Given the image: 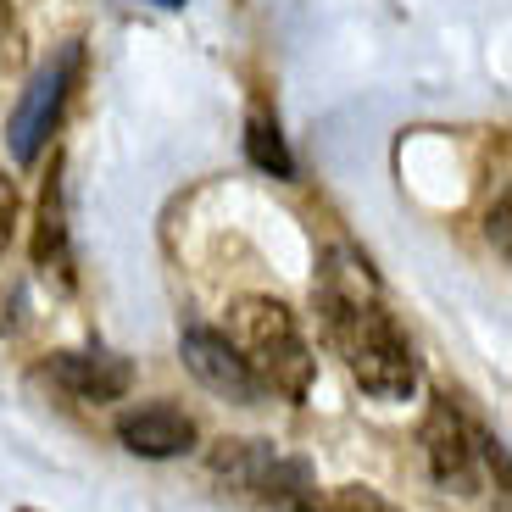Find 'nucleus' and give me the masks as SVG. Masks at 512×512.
Returning a JSON list of instances; mask_svg holds the SVG:
<instances>
[{"mask_svg":"<svg viewBox=\"0 0 512 512\" xmlns=\"http://www.w3.org/2000/svg\"><path fill=\"white\" fill-rule=\"evenodd\" d=\"M318 312H323V334H329L334 357L346 362L351 384L362 396L373 401L418 396L423 384L418 351H412L407 329L396 323V312L384 307L368 256L329 251V262L318 273Z\"/></svg>","mask_w":512,"mask_h":512,"instance_id":"f257e3e1","label":"nucleus"},{"mask_svg":"<svg viewBox=\"0 0 512 512\" xmlns=\"http://www.w3.org/2000/svg\"><path fill=\"white\" fill-rule=\"evenodd\" d=\"M229 346L245 357V368L262 379V390L284 401H307L312 379H318V357H312L307 334L295 323V312L279 295H240L229 307Z\"/></svg>","mask_w":512,"mask_h":512,"instance_id":"f03ea898","label":"nucleus"},{"mask_svg":"<svg viewBox=\"0 0 512 512\" xmlns=\"http://www.w3.org/2000/svg\"><path fill=\"white\" fill-rule=\"evenodd\" d=\"M212 479L223 490H240V496H256V501H301L312 490V474L301 457H284L273 440H218L212 457H206Z\"/></svg>","mask_w":512,"mask_h":512,"instance_id":"7ed1b4c3","label":"nucleus"},{"mask_svg":"<svg viewBox=\"0 0 512 512\" xmlns=\"http://www.w3.org/2000/svg\"><path fill=\"white\" fill-rule=\"evenodd\" d=\"M73 78H78V45H62L51 62L28 78V90L17 95L12 117H6V145H12V162H23V167L39 162V151L51 145L56 123H62V112H67Z\"/></svg>","mask_w":512,"mask_h":512,"instance_id":"20e7f679","label":"nucleus"},{"mask_svg":"<svg viewBox=\"0 0 512 512\" xmlns=\"http://www.w3.org/2000/svg\"><path fill=\"white\" fill-rule=\"evenodd\" d=\"M423 462L446 496H479V429L451 401H435L423 418Z\"/></svg>","mask_w":512,"mask_h":512,"instance_id":"39448f33","label":"nucleus"},{"mask_svg":"<svg viewBox=\"0 0 512 512\" xmlns=\"http://www.w3.org/2000/svg\"><path fill=\"white\" fill-rule=\"evenodd\" d=\"M179 357L212 396L234 401V407H262V401H268L262 379H256V373L245 368V357L229 346V334L206 329V323H190V329L179 334Z\"/></svg>","mask_w":512,"mask_h":512,"instance_id":"423d86ee","label":"nucleus"},{"mask_svg":"<svg viewBox=\"0 0 512 512\" xmlns=\"http://www.w3.org/2000/svg\"><path fill=\"white\" fill-rule=\"evenodd\" d=\"M45 379L56 384V390H67L73 401H84V407H106V401H123L128 384H134V368H128L117 351H51L45 357Z\"/></svg>","mask_w":512,"mask_h":512,"instance_id":"0eeeda50","label":"nucleus"},{"mask_svg":"<svg viewBox=\"0 0 512 512\" xmlns=\"http://www.w3.org/2000/svg\"><path fill=\"white\" fill-rule=\"evenodd\" d=\"M34 268L45 279H56V290H73L78 268H73V234H67V184H62V156L51 162V179L39 190V212H34Z\"/></svg>","mask_w":512,"mask_h":512,"instance_id":"6e6552de","label":"nucleus"},{"mask_svg":"<svg viewBox=\"0 0 512 512\" xmlns=\"http://www.w3.org/2000/svg\"><path fill=\"white\" fill-rule=\"evenodd\" d=\"M195 418L190 412H179L173 401H151V407H134L117 418V440H123V451H134V457L145 462H167V457H184V451H195Z\"/></svg>","mask_w":512,"mask_h":512,"instance_id":"1a4fd4ad","label":"nucleus"},{"mask_svg":"<svg viewBox=\"0 0 512 512\" xmlns=\"http://www.w3.org/2000/svg\"><path fill=\"white\" fill-rule=\"evenodd\" d=\"M245 156H251V167L256 173H268V179H295V156H290L279 123H273L268 112L245 117Z\"/></svg>","mask_w":512,"mask_h":512,"instance_id":"9d476101","label":"nucleus"},{"mask_svg":"<svg viewBox=\"0 0 512 512\" xmlns=\"http://www.w3.org/2000/svg\"><path fill=\"white\" fill-rule=\"evenodd\" d=\"M295 512H401V507L368 485H334V490H307L295 501Z\"/></svg>","mask_w":512,"mask_h":512,"instance_id":"9b49d317","label":"nucleus"},{"mask_svg":"<svg viewBox=\"0 0 512 512\" xmlns=\"http://www.w3.org/2000/svg\"><path fill=\"white\" fill-rule=\"evenodd\" d=\"M17 218H23V195H17V184L0 173V256H6V245H12V234H17Z\"/></svg>","mask_w":512,"mask_h":512,"instance_id":"f8f14e48","label":"nucleus"},{"mask_svg":"<svg viewBox=\"0 0 512 512\" xmlns=\"http://www.w3.org/2000/svg\"><path fill=\"white\" fill-rule=\"evenodd\" d=\"M23 51V23H17L12 0H0V56H17Z\"/></svg>","mask_w":512,"mask_h":512,"instance_id":"ddd939ff","label":"nucleus"},{"mask_svg":"<svg viewBox=\"0 0 512 512\" xmlns=\"http://www.w3.org/2000/svg\"><path fill=\"white\" fill-rule=\"evenodd\" d=\"M507 218H512V201H507V195H501V201L490 206V218H485V234H490V240H496V251H501V256L512 251V245H507Z\"/></svg>","mask_w":512,"mask_h":512,"instance_id":"4468645a","label":"nucleus"},{"mask_svg":"<svg viewBox=\"0 0 512 512\" xmlns=\"http://www.w3.org/2000/svg\"><path fill=\"white\" fill-rule=\"evenodd\" d=\"M156 6H167V12H173V6H184V0H156Z\"/></svg>","mask_w":512,"mask_h":512,"instance_id":"2eb2a0df","label":"nucleus"}]
</instances>
